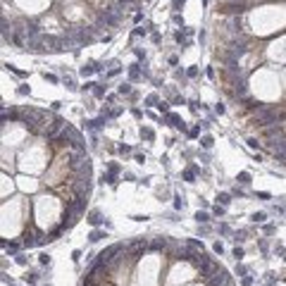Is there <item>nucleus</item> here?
I'll use <instances>...</instances> for the list:
<instances>
[{"label": "nucleus", "mask_w": 286, "mask_h": 286, "mask_svg": "<svg viewBox=\"0 0 286 286\" xmlns=\"http://www.w3.org/2000/svg\"><path fill=\"white\" fill-rule=\"evenodd\" d=\"M217 12L219 14H227V17H239V14L246 12V2H241V0H229V2H222L219 5Z\"/></svg>", "instance_id": "f257e3e1"}, {"label": "nucleus", "mask_w": 286, "mask_h": 286, "mask_svg": "<svg viewBox=\"0 0 286 286\" xmlns=\"http://www.w3.org/2000/svg\"><path fill=\"white\" fill-rule=\"evenodd\" d=\"M262 136L269 138V141H272V138H281V136H284V129H281V124H269V126L262 129Z\"/></svg>", "instance_id": "f03ea898"}, {"label": "nucleus", "mask_w": 286, "mask_h": 286, "mask_svg": "<svg viewBox=\"0 0 286 286\" xmlns=\"http://www.w3.org/2000/svg\"><path fill=\"white\" fill-rule=\"evenodd\" d=\"M167 246H170V239H167V236H157V239H153V241H150V250H157V253L165 250Z\"/></svg>", "instance_id": "7ed1b4c3"}, {"label": "nucleus", "mask_w": 286, "mask_h": 286, "mask_svg": "<svg viewBox=\"0 0 286 286\" xmlns=\"http://www.w3.org/2000/svg\"><path fill=\"white\" fill-rule=\"evenodd\" d=\"M100 222H103V214H100L98 210H91V212H88V224H91V227H98Z\"/></svg>", "instance_id": "20e7f679"}, {"label": "nucleus", "mask_w": 286, "mask_h": 286, "mask_svg": "<svg viewBox=\"0 0 286 286\" xmlns=\"http://www.w3.org/2000/svg\"><path fill=\"white\" fill-rule=\"evenodd\" d=\"M100 239H107V234H105V231H100V229H93V231L88 234V241H91V243H98Z\"/></svg>", "instance_id": "39448f33"}, {"label": "nucleus", "mask_w": 286, "mask_h": 286, "mask_svg": "<svg viewBox=\"0 0 286 286\" xmlns=\"http://www.w3.org/2000/svg\"><path fill=\"white\" fill-rule=\"evenodd\" d=\"M103 181H105V184H110V186L115 188V186H117V174L107 172V174H103Z\"/></svg>", "instance_id": "423d86ee"}, {"label": "nucleus", "mask_w": 286, "mask_h": 286, "mask_svg": "<svg viewBox=\"0 0 286 286\" xmlns=\"http://www.w3.org/2000/svg\"><path fill=\"white\" fill-rule=\"evenodd\" d=\"M196 172H198V167H196V165H191V167L184 172V179H186V181H193V179H196Z\"/></svg>", "instance_id": "0eeeda50"}, {"label": "nucleus", "mask_w": 286, "mask_h": 286, "mask_svg": "<svg viewBox=\"0 0 286 286\" xmlns=\"http://www.w3.org/2000/svg\"><path fill=\"white\" fill-rule=\"evenodd\" d=\"M229 203H231V196H229V193H219V196H217V205H229Z\"/></svg>", "instance_id": "6e6552de"}, {"label": "nucleus", "mask_w": 286, "mask_h": 286, "mask_svg": "<svg viewBox=\"0 0 286 286\" xmlns=\"http://www.w3.org/2000/svg\"><path fill=\"white\" fill-rule=\"evenodd\" d=\"M141 138H145V141H153V138H155V134H153V129H148V126H143V129H141Z\"/></svg>", "instance_id": "1a4fd4ad"}, {"label": "nucleus", "mask_w": 286, "mask_h": 286, "mask_svg": "<svg viewBox=\"0 0 286 286\" xmlns=\"http://www.w3.org/2000/svg\"><path fill=\"white\" fill-rule=\"evenodd\" d=\"M236 181H239V184H243V186H248V184H250V174H248V172H241V174L236 177Z\"/></svg>", "instance_id": "9d476101"}, {"label": "nucleus", "mask_w": 286, "mask_h": 286, "mask_svg": "<svg viewBox=\"0 0 286 286\" xmlns=\"http://www.w3.org/2000/svg\"><path fill=\"white\" fill-rule=\"evenodd\" d=\"M2 246H5V253H12V255L19 250V243H7V241H2Z\"/></svg>", "instance_id": "9b49d317"}, {"label": "nucleus", "mask_w": 286, "mask_h": 286, "mask_svg": "<svg viewBox=\"0 0 286 286\" xmlns=\"http://www.w3.org/2000/svg\"><path fill=\"white\" fill-rule=\"evenodd\" d=\"M196 222H198V224L210 222V214H207V212H200V210H198V212H196Z\"/></svg>", "instance_id": "f8f14e48"}, {"label": "nucleus", "mask_w": 286, "mask_h": 286, "mask_svg": "<svg viewBox=\"0 0 286 286\" xmlns=\"http://www.w3.org/2000/svg\"><path fill=\"white\" fill-rule=\"evenodd\" d=\"M117 91H119L122 96H129V93H131V84H126V81H124V84H119V88H117Z\"/></svg>", "instance_id": "ddd939ff"}, {"label": "nucleus", "mask_w": 286, "mask_h": 286, "mask_svg": "<svg viewBox=\"0 0 286 286\" xmlns=\"http://www.w3.org/2000/svg\"><path fill=\"white\" fill-rule=\"evenodd\" d=\"M36 279H38L36 272H27V274H24V281H27V284H36Z\"/></svg>", "instance_id": "4468645a"}, {"label": "nucleus", "mask_w": 286, "mask_h": 286, "mask_svg": "<svg viewBox=\"0 0 286 286\" xmlns=\"http://www.w3.org/2000/svg\"><path fill=\"white\" fill-rule=\"evenodd\" d=\"M129 76H131V79H138V76H141V72H138V64H131V67H129Z\"/></svg>", "instance_id": "2eb2a0df"}, {"label": "nucleus", "mask_w": 286, "mask_h": 286, "mask_svg": "<svg viewBox=\"0 0 286 286\" xmlns=\"http://www.w3.org/2000/svg\"><path fill=\"white\" fill-rule=\"evenodd\" d=\"M250 219H253V222H258V224H262L265 219H267V214H265V212H255L253 217H250Z\"/></svg>", "instance_id": "dca6fc26"}, {"label": "nucleus", "mask_w": 286, "mask_h": 286, "mask_svg": "<svg viewBox=\"0 0 286 286\" xmlns=\"http://www.w3.org/2000/svg\"><path fill=\"white\" fill-rule=\"evenodd\" d=\"M200 145L203 148H212V136H203L200 138Z\"/></svg>", "instance_id": "f3484780"}, {"label": "nucleus", "mask_w": 286, "mask_h": 286, "mask_svg": "<svg viewBox=\"0 0 286 286\" xmlns=\"http://www.w3.org/2000/svg\"><path fill=\"white\" fill-rule=\"evenodd\" d=\"M38 262H41V265H50V255H48V253H41V255H38Z\"/></svg>", "instance_id": "a211bd4d"}, {"label": "nucleus", "mask_w": 286, "mask_h": 286, "mask_svg": "<svg viewBox=\"0 0 286 286\" xmlns=\"http://www.w3.org/2000/svg\"><path fill=\"white\" fill-rule=\"evenodd\" d=\"M93 93H96L98 98H103V96H105V88H103L100 84H96V88H93Z\"/></svg>", "instance_id": "6ab92c4d"}, {"label": "nucleus", "mask_w": 286, "mask_h": 286, "mask_svg": "<svg viewBox=\"0 0 286 286\" xmlns=\"http://www.w3.org/2000/svg\"><path fill=\"white\" fill-rule=\"evenodd\" d=\"M107 172L117 174V172H119V165H117V162H110V165H107Z\"/></svg>", "instance_id": "aec40b11"}, {"label": "nucleus", "mask_w": 286, "mask_h": 286, "mask_svg": "<svg viewBox=\"0 0 286 286\" xmlns=\"http://www.w3.org/2000/svg\"><path fill=\"white\" fill-rule=\"evenodd\" d=\"M64 84H67V88H69V91H76V84H74V79H69V76H67V79H64Z\"/></svg>", "instance_id": "412c9836"}, {"label": "nucleus", "mask_w": 286, "mask_h": 286, "mask_svg": "<svg viewBox=\"0 0 286 286\" xmlns=\"http://www.w3.org/2000/svg\"><path fill=\"white\" fill-rule=\"evenodd\" d=\"M174 207H177V210H181V207H184V198H181V196L174 198Z\"/></svg>", "instance_id": "4be33fe9"}, {"label": "nucleus", "mask_w": 286, "mask_h": 286, "mask_svg": "<svg viewBox=\"0 0 286 286\" xmlns=\"http://www.w3.org/2000/svg\"><path fill=\"white\" fill-rule=\"evenodd\" d=\"M241 284H243V286H253V277H250V274H246V277L241 279Z\"/></svg>", "instance_id": "5701e85b"}, {"label": "nucleus", "mask_w": 286, "mask_h": 286, "mask_svg": "<svg viewBox=\"0 0 286 286\" xmlns=\"http://www.w3.org/2000/svg\"><path fill=\"white\" fill-rule=\"evenodd\" d=\"M19 96H27V93H29V86H27V84H19Z\"/></svg>", "instance_id": "b1692460"}, {"label": "nucleus", "mask_w": 286, "mask_h": 286, "mask_svg": "<svg viewBox=\"0 0 286 286\" xmlns=\"http://www.w3.org/2000/svg\"><path fill=\"white\" fill-rule=\"evenodd\" d=\"M155 103H157V96H155V93H153V96H148V98H145V105H155Z\"/></svg>", "instance_id": "393cba45"}, {"label": "nucleus", "mask_w": 286, "mask_h": 286, "mask_svg": "<svg viewBox=\"0 0 286 286\" xmlns=\"http://www.w3.org/2000/svg\"><path fill=\"white\" fill-rule=\"evenodd\" d=\"M157 110H160V112H165V115H167V112H170V105H167V103H157Z\"/></svg>", "instance_id": "a878e982"}, {"label": "nucleus", "mask_w": 286, "mask_h": 286, "mask_svg": "<svg viewBox=\"0 0 286 286\" xmlns=\"http://www.w3.org/2000/svg\"><path fill=\"white\" fill-rule=\"evenodd\" d=\"M248 145H250V148H253V150H258V148H260L258 138H248Z\"/></svg>", "instance_id": "bb28decb"}, {"label": "nucleus", "mask_w": 286, "mask_h": 286, "mask_svg": "<svg viewBox=\"0 0 286 286\" xmlns=\"http://www.w3.org/2000/svg\"><path fill=\"white\" fill-rule=\"evenodd\" d=\"M234 258L241 260V258H243V248H239V246H236V248H234Z\"/></svg>", "instance_id": "cd10ccee"}, {"label": "nucleus", "mask_w": 286, "mask_h": 286, "mask_svg": "<svg viewBox=\"0 0 286 286\" xmlns=\"http://www.w3.org/2000/svg\"><path fill=\"white\" fill-rule=\"evenodd\" d=\"M236 274H241V277H246V274H248V269L243 267V265H239V267H236Z\"/></svg>", "instance_id": "c85d7f7f"}, {"label": "nucleus", "mask_w": 286, "mask_h": 286, "mask_svg": "<svg viewBox=\"0 0 286 286\" xmlns=\"http://www.w3.org/2000/svg\"><path fill=\"white\" fill-rule=\"evenodd\" d=\"M72 260H74V262H79V260H81V250H74V253H72Z\"/></svg>", "instance_id": "c756f323"}, {"label": "nucleus", "mask_w": 286, "mask_h": 286, "mask_svg": "<svg viewBox=\"0 0 286 286\" xmlns=\"http://www.w3.org/2000/svg\"><path fill=\"white\" fill-rule=\"evenodd\" d=\"M119 153H122V155H129V153H131V148H129V145H119Z\"/></svg>", "instance_id": "7c9ffc66"}, {"label": "nucleus", "mask_w": 286, "mask_h": 286, "mask_svg": "<svg viewBox=\"0 0 286 286\" xmlns=\"http://www.w3.org/2000/svg\"><path fill=\"white\" fill-rule=\"evenodd\" d=\"M14 260H17L19 265H27V262H29V260H27V255H17V258H14Z\"/></svg>", "instance_id": "2f4dec72"}, {"label": "nucleus", "mask_w": 286, "mask_h": 286, "mask_svg": "<svg viewBox=\"0 0 286 286\" xmlns=\"http://www.w3.org/2000/svg\"><path fill=\"white\" fill-rule=\"evenodd\" d=\"M43 79H48L50 84H55V81H57V76H55V74H43Z\"/></svg>", "instance_id": "473e14b6"}, {"label": "nucleus", "mask_w": 286, "mask_h": 286, "mask_svg": "<svg viewBox=\"0 0 286 286\" xmlns=\"http://www.w3.org/2000/svg\"><path fill=\"white\" fill-rule=\"evenodd\" d=\"M186 74H188V76H198V67H191V69H188Z\"/></svg>", "instance_id": "72a5a7b5"}, {"label": "nucleus", "mask_w": 286, "mask_h": 286, "mask_svg": "<svg viewBox=\"0 0 286 286\" xmlns=\"http://www.w3.org/2000/svg\"><path fill=\"white\" fill-rule=\"evenodd\" d=\"M212 212H214V214H224V205H217Z\"/></svg>", "instance_id": "f704fd0d"}, {"label": "nucleus", "mask_w": 286, "mask_h": 286, "mask_svg": "<svg viewBox=\"0 0 286 286\" xmlns=\"http://www.w3.org/2000/svg\"><path fill=\"white\" fill-rule=\"evenodd\" d=\"M219 234H229V227L227 224H219Z\"/></svg>", "instance_id": "c9c22d12"}, {"label": "nucleus", "mask_w": 286, "mask_h": 286, "mask_svg": "<svg viewBox=\"0 0 286 286\" xmlns=\"http://www.w3.org/2000/svg\"><path fill=\"white\" fill-rule=\"evenodd\" d=\"M234 236H236V241H243V236H246V231H236Z\"/></svg>", "instance_id": "e433bc0d"}, {"label": "nucleus", "mask_w": 286, "mask_h": 286, "mask_svg": "<svg viewBox=\"0 0 286 286\" xmlns=\"http://www.w3.org/2000/svg\"><path fill=\"white\" fill-rule=\"evenodd\" d=\"M222 2H229V0H222Z\"/></svg>", "instance_id": "4c0bfd02"}]
</instances>
